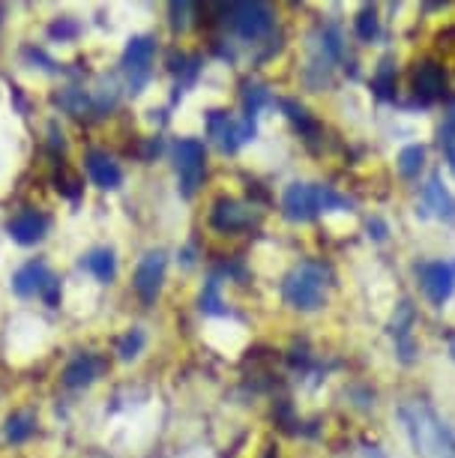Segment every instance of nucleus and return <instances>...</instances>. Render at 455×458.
Masks as SVG:
<instances>
[{
    "instance_id": "nucleus-2",
    "label": "nucleus",
    "mask_w": 455,
    "mask_h": 458,
    "mask_svg": "<svg viewBox=\"0 0 455 458\" xmlns=\"http://www.w3.org/2000/svg\"><path fill=\"white\" fill-rule=\"evenodd\" d=\"M348 201L341 195L333 192L330 186H308V183H294L288 186L285 198H282V210L291 222H308L315 219L317 213L327 210H339Z\"/></svg>"
},
{
    "instance_id": "nucleus-24",
    "label": "nucleus",
    "mask_w": 455,
    "mask_h": 458,
    "mask_svg": "<svg viewBox=\"0 0 455 458\" xmlns=\"http://www.w3.org/2000/svg\"><path fill=\"white\" fill-rule=\"evenodd\" d=\"M201 309L207 315H222V300H219V279H210L207 288H204V297H201Z\"/></svg>"
},
{
    "instance_id": "nucleus-10",
    "label": "nucleus",
    "mask_w": 455,
    "mask_h": 458,
    "mask_svg": "<svg viewBox=\"0 0 455 458\" xmlns=\"http://www.w3.org/2000/svg\"><path fill=\"white\" fill-rule=\"evenodd\" d=\"M46 231H48V219L37 210H24L15 216V219H10V237L21 246L39 243V240L46 237Z\"/></svg>"
},
{
    "instance_id": "nucleus-21",
    "label": "nucleus",
    "mask_w": 455,
    "mask_h": 458,
    "mask_svg": "<svg viewBox=\"0 0 455 458\" xmlns=\"http://www.w3.org/2000/svg\"><path fill=\"white\" fill-rule=\"evenodd\" d=\"M243 102H246V114H257V111H261L264 106H270V93L261 88V84H249L246 88V93H243Z\"/></svg>"
},
{
    "instance_id": "nucleus-3",
    "label": "nucleus",
    "mask_w": 455,
    "mask_h": 458,
    "mask_svg": "<svg viewBox=\"0 0 455 458\" xmlns=\"http://www.w3.org/2000/svg\"><path fill=\"white\" fill-rule=\"evenodd\" d=\"M285 302L303 312H312L327 297V273L317 264H299L285 279Z\"/></svg>"
},
{
    "instance_id": "nucleus-4",
    "label": "nucleus",
    "mask_w": 455,
    "mask_h": 458,
    "mask_svg": "<svg viewBox=\"0 0 455 458\" xmlns=\"http://www.w3.org/2000/svg\"><path fill=\"white\" fill-rule=\"evenodd\" d=\"M177 159V174H180V186H183V195L192 198L195 189L201 186L204 177V162H207V153H204V144L195 141V138H183L174 150Z\"/></svg>"
},
{
    "instance_id": "nucleus-16",
    "label": "nucleus",
    "mask_w": 455,
    "mask_h": 458,
    "mask_svg": "<svg viewBox=\"0 0 455 458\" xmlns=\"http://www.w3.org/2000/svg\"><path fill=\"white\" fill-rule=\"evenodd\" d=\"M246 222H249L246 207H240L237 201H219L216 210H213V225H216L219 231H237V228H243Z\"/></svg>"
},
{
    "instance_id": "nucleus-12",
    "label": "nucleus",
    "mask_w": 455,
    "mask_h": 458,
    "mask_svg": "<svg viewBox=\"0 0 455 458\" xmlns=\"http://www.w3.org/2000/svg\"><path fill=\"white\" fill-rule=\"evenodd\" d=\"M423 198H426V210H432L437 219H446V222L455 219V198H452L450 189L441 183V174L428 177V183L423 189Z\"/></svg>"
},
{
    "instance_id": "nucleus-27",
    "label": "nucleus",
    "mask_w": 455,
    "mask_h": 458,
    "mask_svg": "<svg viewBox=\"0 0 455 458\" xmlns=\"http://www.w3.org/2000/svg\"><path fill=\"white\" fill-rule=\"evenodd\" d=\"M189 13H192V4H171V24H174L177 30H183L186 24H189Z\"/></svg>"
},
{
    "instance_id": "nucleus-31",
    "label": "nucleus",
    "mask_w": 455,
    "mask_h": 458,
    "mask_svg": "<svg viewBox=\"0 0 455 458\" xmlns=\"http://www.w3.org/2000/svg\"><path fill=\"white\" fill-rule=\"evenodd\" d=\"M450 353H452V360H455V339L450 342Z\"/></svg>"
},
{
    "instance_id": "nucleus-1",
    "label": "nucleus",
    "mask_w": 455,
    "mask_h": 458,
    "mask_svg": "<svg viewBox=\"0 0 455 458\" xmlns=\"http://www.w3.org/2000/svg\"><path fill=\"white\" fill-rule=\"evenodd\" d=\"M399 420L408 431L410 444L423 458H455V431L428 404H401Z\"/></svg>"
},
{
    "instance_id": "nucleus-25",
    "label": "nucleus",
    "mask_w": 455,
    "mask_h": 458,
    "mask_svg": "<svg viewBox=\"0 0 455 458\" xmlns=\"http://www.w3.org/2000/svg\"><path fill=\"white\" fill-rule=\"evenodd\" d=\"M372 88H375L377 97H383V99L392 97V66L390 64H381V69H377V75L372 81Z\"/></svg>"
},
{
    "instance_id": "nucleus-17",
    "label": "nucleus",
    "mask_w": 455,
    "mask_h": 458,
    "mask_svg": "<svg viewBox=\"0 0 455 458\" xmlns=\"http://www.w3.org/2000/svg\"><path fill=\"white\" fill-rule=\"evenodd\" d=\"M84 267H88V270L97 276L99 282H111V279H114V273H117V258H114L111 249H97V252L88 255Z\"/></svg>"
},
{
    "instance_id": "nucleus-9",
    "label": "nucleus",
    "mask_w": 455,
    "mask_h": 458,
    "mask_svg": "<svg viewBox=\"0 0 455 458\" xmlns=\"http://www.w3.org/2000/svg\"><path fill=\"white\" fill-rule=\"evenodd\" d=\"M162 279H165V255L150 252L144 255V261L135 270V291L144 302H153L162 291Z\"/></svg>"
},
{
    "instance_id": "nucleus-14",
    "label": "nucleus",
    "mask_w": 455,
    "mask_h": 458,
    "mask_svg": "<svg viewBox=\"0 0 455 458\" xmlns=\"http://www.w3.org/2000/svg\"><path fill=\"white\" fill-rule=\"evenodd\" d=\"M48 279H51L48 267L42 261H30L13 276V288H15L19 297H33V293H42V288L48 284Z\"/></svg>"
},
{
    "instance_id": "nucleus-30",
    "label": "nucleus",
    "mask_w": 455,
    "mask_h": 458,
    "mask_svg": "<svg viewBox=\"0 0 455 458\" xmlns=\"http://www.w3.org/2000/svg\"><path fill=\"white\" fill-rule=\"evenodd\" d=\"M368 231H375V240H383L386 237V225L381 219H372L368 222Z\"/></svg>"
},
{
    "instance_id": "nucleus-15",
    "label": "nucleus",
    "mask_w": 455,
    "mask_h": 458,
    "mask_svg": "<svg viewBox=\"0 0 455 458\" xmlns=\"http://www.w3.org/2000/svg\"><path fill=\"white\" fill-rule=\"evenodd\" d=\"M414 84H417V93H419V97H423L426 102H434V99H441V97H443V90H446V75H443V69L437 66V64H423V66L417 69Z\"/></svg>"
},
{
    "instance_id": "nucleus-11",
    "label": "nucleus",
    "mask_w": 455,
    "mask_h": 458,
    "mask_svg": "<svg viewBox=\"0 0 455 458\" xmlns=\"http://www.w3.org/2000/svg\"><path fill=\"white\" fill-rule=\"evenodd\" d=\"M84 162H88L93 183H97L99 189H117L120 180H123V171H120V165L108 157L105 150H90L88 157H84Z\"/></svg>"
},
{
    "instance_id": "nucleus-26",
    "label": "nucleus",
    "mask_w": 455,
    "mask_h": 458,
    "mask_svg": "<svg viewBox=\"0 0 455 458\" xmlns=\"http://www.w3.org/2000/svg\"><path fill=\"white\" fill-rule=\"evenodd\" d=\"M51 37L55 39H70V37H75V33H79V24L75 21H70V19H60V21H55L51 24Z\"/></svg>"
},
{
    "instance_id": "nucleus-20",
    "label": "nucleus",
    "mask_w": 455,
    "mask_h": 458,
    "mask_svg": "<svg viewBox=\"0 0 455 458\" xmlns=\"http://www.w3.org/2000/svg\"><path fill=\"white\" fill-rule=\"evenodd\" d=\"M423 162H426V150H423V147H419V144L405 147V150L399 153V171H401V177H417L419 168H423Z\"/></svg>"
},
{
    "instance_id": "nucleus-28",
    "label": "nucleus",
    "mask_w": 455,
    "mask_h": 458,
    "mask_svg": "<svg viewBox=\"0 0 455 458\" xmlns=\"http://www.w3.org/2000/svg\"><path fill=\"white\" fill-rule=\"evenodd\" d=\"M42 297H46L48 306H57V300H60V282L55 279V276H51L48 284L42 288Z\"/></svg>"
},
{
    "instance_id": "nucleus-18",
    "label": "nucleus",
    "mask_w": 455,
    "mask_h": 458,
    "mask_svg": "<svg viewBox=\"0 0 455 458\" xmlns=\"http://www.w3.org/2000/svg\"><path fill=\"white\" fill-rule=\"evenodd\" d=\"M33 431H37V417H33L30 411H19V413H13V417L6 420V440H13V444L28 440Z\"/></svg>"
},
{
    "instance_id": "nucleus-19",
    "label": "nucleus",
    "mask_w": 455,
    "mask_h": 458,
    "mask_svg": "<svg viewBox=\"0 0 455 458\" xmlns=\"http://www.w3.org/2000/svg\"><path fill=\"white\" fill-rule=\"evenodd\" d=\"M57 106H60V108H66V111H70V114H75V117H81L84 111H88V108L93 106V99H90L84 90H79V88H66V90L57 97Z\"/></svg>"
},
{
    "instance_id": "nucleus-8",
    "label": "nucleus",
    "mask_w": 455,
    "mask_h": 458,
    "mask_svg": "<svg viewBox=\"0 0 455 458\" xmlns=\"http://www.w3.org/2000/svg\"><path fill=\"white\" fill-rule=\"evenodd\" d=\"M419 282H423V291L428 293V300H432L434 306H443L455 291V264H446V261L423 264L419 267Z\"/></svg>"
},
{
    "instance_id": "nucleus-5",
    "label": "nucleus",
    "mask_w": 455,
    "mask_h": 458,
    "mask_svg": "<svg viewBox=\"0 0 455 458\" xmlns=\"http://www.w3.org/2000/svg\"><path fill=\"white\" fill-rule=\"evenodd\" d=\"M156 55V39L153 37H132L123 51V69L129 75V90L139 93L150 79V64Z\"/></svg>"
},
{
    "instance_id": "nucleus-7",
    "label": "nucleus",
    "mask_w": 455,
    "mask_h": 458,
    "mask_svg": "<svg viewBox=\"0 0 455 458\" xmlns=\"http://www.w3.org/2000/svg\"><path fill=\"white\" fill-rule=\"evenodd\" d=\"M228 15H231V28L243 39H261L273 28V13L267 4H237L228 6Z\"/></svg>"
},
{
    "instance_id": "nucleus-13",
    "label": "nucleus",
    "mask_w": 455,
    "mask_h": 458,
    "mask_svg": "<svg viewBox=\"0 0 455 458\" xmlns=\"http://www.w3.org/2000/svg\"><path fill=\"white\" fill-rule=\"evenodd\" d=\"M105 369V362L99 357H93V353H81V357H75L70 366L63 371V384L72 386V390H79V386H88L93 380L99 377V371Z\"/></svg>"
},
{
    "instance_id": "nucleus-6",
    "label": "nucleus",
    "mask_w": 455,
    "mask_h": 458,
    "mask_svg": "<svg viewBox=\"0 0 455 458\" xmlns=\"http://www.w3.org/2000/svg\"><path fill=\"white\" fill-rule=\"evenodd\" d=\"M207 126H210V135L216 138V144L225 153H237L246 141L255 138V117L252 114H246L237 123V120H231L228 114H222V111H213Z\"/></svg>"
},
{
    "instance_id": "nucleus-23",
    "label": "nucleus",
    "mask_w": 455,
    "mask_h": 458,
    "mask_svg": "<svg viewBox=\"0 0 455 458\" xmlns=\"http://www.w3.org/2000/svg\"><path fill=\"white\" fill-rule=\"evenodd\" d=\"M357 33H359V39H366V42H372L377 37V13L372 10V6H366V10L359 13Z\"/></svg>"
},
{
    "instance_id": "nucleus-22",
    "label": "nucleus",
    "mask_w": 455,
    "mask_h": 458,
    "mask_svg": "<svg viewBox=\"0 0 455 458\" xmlns=\"http://www.w3.org/2000/svg\"><path fill=\"white\" fill-rule=\"evenodd\" d=\"M141 348H144V333L132 330V333H126L123 342L117 344V353H120V360H132V357H139Z\"/></svg>"
},
{
    "instance_id": "nucleus-29",
    "label": "nucleus",
    "mask_w": 455,
    "mask_h": 458,
    "mask_svg": "<svg viewBox=\"0 0 455 458\" xmlns=\"http://www.w3.org/2000/svg\"><path fill=\"white\" fill-rule=\"evenodd\" d=\"M441 144H443L446 159H450V168H452V174H455V138L452 135H441Z\"/></svg>"
}]
</instances>
